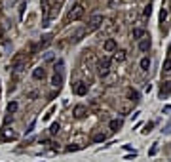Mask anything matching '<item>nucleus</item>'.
Instances as JSON below:
<instances>
[{"mask_svg":"<svg viewBox=\"0 0 171 162\" xmlns=\"http://www.w3.org/2000/svg\"><path fill=\"white\" fill-rule=\"evenodd\" d=\"M108 71H110V59H108V57H105V59H101V61H99V65H97V73H99L101 76H107V75H108Z\"/></svg>","mask_w":171,"mask_h":162,"instance_id":"obj_1","label":"nucleus"},{"mask_svg":"<svg viewBox=\"0 0 171 162\" xmlns=\"http://www.w3.org/2000/svg\"><path fill=\"white\" fill-rule=\"evenodd\" d=\"M82 15H84V6L82 4H76L74 8L70 10V13H68V21H78Z\"/></svg>","mask_w":171,"mask_h":162,"instance_id":"obj_2","label":"nucleus"},{"mask_svg":"<svg viewBox=\"0 0 171 162\" xmlns=\"http://www.w3.org/2000/svg\"><path fill=\"white\" fill-rule=\"evenodd\" d=\"M25 65H27V63H25V59H23L21 55H17V57L12 61V71H13V73H21L23 69H25Z\"/></svg>","mask_w":171,"mask_h":162,"instance_id":"obj_3","label":"nucleus"},{"mask_svg":"<svg viewBox=\"0 0 171 162\" xmlns=\"http://www.w3.org/2000/svg\"><path fill=\"white\" fill-rule=\"evenodd\" d=\"M101 23H103V15H99V13L91 15V19H89V31H93V29H97V27H101Z\"/></svg>","mask_w":171,"mask_h":162,"instance_id":"obj_4","label":"nucleus"},{"mask_svg":"<svg viewBox=\"0 0 171 162\" xmlns=\"http://www.w3.org/2000/svg\"><path fill=\"white\" fill-rule=\"evenodd\" d=\"M103 50H105V52H114V50H116V40H114V38H107V40L103 42Z\"/></svg>","mask_w":171,"mask_h":162,"instance_id":"obj_5","label":"nucleus"},{"mask_svg":"<svg viewBox=\"0 0 171 162\" xmlns=\"http://www.w3.org/2000/svg\"><path fill=\"white\" fill-rule=\"evenodd\" d=\"M74 94H76V96H86V94H88V84H84V82H76V86H74Z\"/></svg>","mask_w":171,"mask_h":162,"instance_id":"obj_6","label":"nucleus"},{"mask_svg":"<svg viewBox=\"0 0 171 162\" xmlns=\"http://www.w3.org/2000/svg\"><path fill=\"white\" fill-rule=\"evenodd\" d=\"M72 112H74V117H76V118H84L86 114H88V109H86L84 105H76Z\"/></svg>","mask_w":171,"mask_h":162,"instance_id":"obj_7","label":"nucleus"},{"mask_svg":"<svg viewBox=\"0 0 171 162\" xmlns=\"http://www.w3.org/2000/svg\"><path fill=\"white\" fill-rule=\"evenodd\" d=\"M44 76H46V69L44 67H36L34 71H33V78L34 80H42Z\"/></svg>","mask_w":171,"mask_h":162,"instance_id":"obj_8","label":"nucleus"},{"mask_svg":"<svg viewBox=\"0 0 171 162\" xmlns=\"http://www.w3.org/2000/svg\"><path fill=\"white\" fill-rule=\"evenodd\" d=\"M150 46H152L150 38H143V40L139 42V50H141V52H148V50H150Z\"/></svg>","mask_w":171,"mask_h":162,"instance_id":"obj_9","label":"nucleus"},{"mask_svg":"<svg viewBox=\"0 0 171 162\" xmlns=\"http://www.w3.org/2000/svg\"><path fill=\"white\" fill-rule=\"evenodd\" d=\"M169 94H171V82H169V80H165V82L162 84L160 96H162V97H165V96H169Z\"/></svg>","mask_w":171,"mask_h":162,"instance_id":"obj_10","label":"nucleus"},{"mask_svg":"<svg viewBox=\"0 0 171 162\" xmlns=\"http://www.w3.org/2000/svg\"><path fill=\"white\" fill-rule=\"evenodd\" d=\"M61 84H63V76H61V75H57V73H55V75H53V76H52V86H55V88H59V86H61Z\"/></svg>","mask_w":171,"mask_h":162,"instance_id":"obj_11","label":"nucleus"},{"mask_svg":"<svg viewBox=\"0 0 171 162\" xmlns=\"http://www.w3.org/2000/svg\"><path fill=\"white\" fill-rule=\"evenodd\" d=\"M108 126H110V130H112V132H118V130L122 128V120L114 118V120H110V124H108Z\"/></svg>","mask_w":171,"mask_h":162,"instance_id":"obj_12","label":"nucleus"},{"mask_svg":"<svg viewBox=\"0 0 171 162\" xmlns=\"http://www.w3.org/2000/svg\"><path fill=\"white\" fill-rule=\"evenodd\" d=\"M131 34H133V38H144V29H141V27H135Z\"/></svg>","mask_w":171,"mask_h":162,"instance_id":"obj_13","label":"nucleus"},{"mask_svg":"<svg viewBox=\"0 0 171 162\" xmlns=\"http://www.w3.org/2000/svg\"><path fill=\"white\" fill-rule=\"evenodd\" d=\"M128 99L135 103V101H139V94H137L135 90H128Z\"/></svg>","mask_w":171,"mask_h":162,"instance_id":"obj_14","label":"nucleus"},{"mask_svg":"<svg viewBox=\"0 0 171 162\" xmlns=\"http://www.w3.org/2000/svg\"><path fill=\"white\" fill-rule=\"evenodd\" d=\"M84 34H86V29H78V31L74 33V38H72V40H74V42H80Z\"/></svg>","mask_w":171,"mask_h":162,"instance_id":"obj_15","label":"nucleus"},{"mask_svg":"<svg viewBox=\"0 0 171 162\" xmlns=\"http://www.w3.org/2000/svg\"><path fill=\"white\" fill-rule=\"evenodd\" d=\"M148 67H150V59L148 57H143L141 59V69H143V71H148Z\"/></svg>","mask_w":171,"mask_h":162,"instance_id":"obj_16","label":"nucleus"},{"mask_svg":"<svg viewBox=\"0 0 171 162\" xmlns=\"http://www.w3.org/2000/svg\"><path fill=\"white\" fill-rule=\"evenodd\" d=\"M105 139H107L105 133H95V135H93V141H95V143H101V141H105Z\"/></svg>","mask_w":171,"mask_h":162,"instance_id":"obj_17","label":"nucleus"},{"mask_svg":"<svg viewBox=\"0 0 171 162\" xmlns=\"http://www.w3.org/2000/svg\"><path fill=\"white\" fill-rule=\"evenodd\" d=\"M124 59H126V52H124V50L116 52V55H114V61H124Z\"/></svg>","mask_w":171,"mask_h":162,"instance_id":"obj_18","label":"nucleus"},{"mask_svg":"<svg viewBox=\"0 0 171 162\" xmlns=\"http://www.w3.org/2000/svg\"><path fill=\"white\" fill-rule=\"evenodd\" d=\"M169 71H171V57H167L163 61V73H169Z\"/></svg>","mask_w":171,"mask_h":162,"instance_id":"obj_19","label":"nucleus"},{"mask_svg":"<svg viewBox=\"0 0 171 162\" xmlns=\"http://www.w3.org/2000/svg\"><path fill=\"white\" fill-rule=\"evenodd\" d=\"M8 111H10V112H15V111H17V103H15V101H12V103L8 105Z\"/></svg>","mask_w":171,"mask_h":162,"instance_id":"obj_20","label":"nucleus"},{"mask_svg":"<svg viewBox=\"0 0 171 162\" xmlns=\"http://www.w3.org/2000/svg\"><path fill=\"white\" fill-rule=\"evenodd\" d=\"M50 133H52V135H55V133H59V124H53V126L50 128Z\"/></svg>","mask_w":171,"mask_h":162,"instance_id":"obj_21","label":"nucleus"},{"mask_svg":"<svg viewBox=\"0 0 171 162\" xmlns=\"http://www.w3.org/2000/svg\"><path fill=\"white\" fill-rule=\"evenodd\" d=\"M50 42H52V36H44V42H42L40 46H42V48H46V46L50 44Z\"/></svg>","mask_w":171,"mask_h":162,"instance_id":"obj_22","label":"nucleus"},{"mask_svg":"<svg viewBox=\"0 0 171 162\" xmlns=\"http://www.w3.org/2000/svg\"><path fill=\"white\" fill-rule=\"evenodd\" d=\"M160 19H162V21L167 19V10H162V12H160Z\"/></svg>","mask_w":171,"mask_h":162,"instance_id":"obj_23","label":"nucleus"},{"mask_svg":"<svg viewBox=\"0 0 171 162\" xmlns=\"http://www.w3.org/2000/svg\"><path fill=\"white\" fill-rule=\"evenodd\" d=\"M150 12H152V10H150V6H146V8H144V12H143V15H144V17H148V15H150Z\"/></svg>","mask_w":171,"mask_h":162,"instance_id":"obj_24","label":"nucleus"},{"mask_svg":"<svg viewBox=\"0 0 171 162\" xmlns=\"http://www.w3.org/2000/svg\"><path fill=\"white\" fill-rule=\"evenodd\" d=\"M36 96H38V91H31V94H29V97H31V99H34Z\"/></svg>","mask_w":171,"mask_h":162,"instance_id":"obj_25","label":"nucleus"},{"mask_svg":"<svg viewBox=\"0 0 171 162\" xmlns=\"http://www.w3.org/2000/svg\"><path fill=\"white\" fill-rule=\"evenodd\" d=\"M2 36H4V29H2V27H0V38H2Z\"/></svg>","mask_w":171,"mask_h":162,"instance_id":"obj_26","label":"nucleus"},{"mask_svg":"<svg viewBox=\"0 0 171 162\" xmlns=\"http://www.w3.org/2000/svg\"><path fill=\"white\" fill-rule=\"evenodd\" d=\"M167 52H169V57H171V46H169V50H167Z\"/></svg>","mask_w":171,"mask_h":162,"instance_id":"obj_27","label":"nucleus"}]
</instances>
